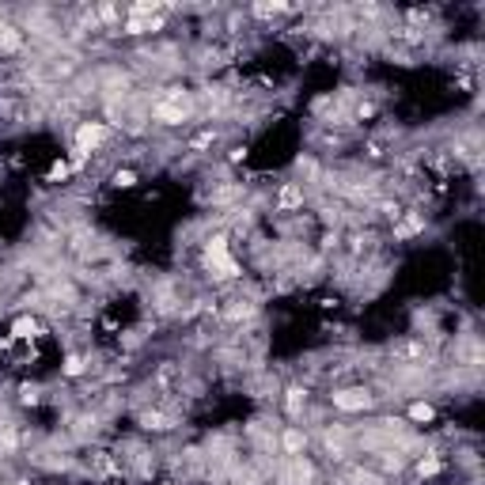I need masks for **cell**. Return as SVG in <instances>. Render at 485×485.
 <instances>
[{"mask_svg": "<svg viewBox=\"0 0 485 485\" xmlns=\"http://www.w3.org/2000/svg\"><path fill=\"white\" fill-rule=\"evenodd\" d=\"M20 451V432H15V425H0V459H8V455Z\"/></svg>", "mask_w": 485, "mask_h": 485, "instance_id": "7c38bea8", "label": "cell"}, {"mask_svg": "<svg viewBox=\"0 0 485 485\" xmlns=\"http://www.w3.org/2000/svg\"><path fill=\"white\" fill-rule=\"evenodd\" d=\"M277 447H281L288 459H292V455H303L307 451V432H303L300 425H288L285 432H281V440H277Z\"/></svg>", "mask_w": 485, "mask_h": 485, "instance_id": "8992f818", "label": "cell"}, {"mask_svg": "<svg viewBox=\"0 0 485 485\" xmlns=\"http://www.w3.org/2000/svg\"><path fill=\"white\" fill-rule=\"evenodd\" d=\"M137 421H141L144 432H171V428H175V417L163 414V409H141Z\"/></svg>", "mask_w": 485, "mask_h": 485, "instance_id": "52a82bcc", "label": "cell"}, {"mask_svg": "<svg viewBox=\"0 0 485 485\" xmlns=\"http://www.w3.org/2000/svg\"><path fill=\"white\" fill-rule=\"evenodd\" d=\"M88 364H91V357L69 353V357H64V364H61V376H64V379H76V376H83V371H88Z\"/></svg>", "mask_w": 485, "mask_h": 485, "instance_id": "4fadbf2b", "label": "cell"}, {"mask_svg": "<svg viewBox=\"0 0 485 485\" xmlns=\"http://www.w3.org/2000/svg\"><path fill=\"white\" fill-rule=\"evenodd\" d=\"M406 421H409V425H432V421H436V406H432V402H409Z\"/></svg>", "mask_w": 485, "mask_h": 485, "instance_id": "9c48e42d", "label": "cell"}, {"mask_svg": "<svg viewBox=\"0 0 485 485\" xmlns=\"http://www.w3.org/2000/svg\"><path fill=\"white\" fill-rule=\"evenodd\" d=\"M242 160H247V144H235V148H231V152H228V163H242Z\"/></svg>", "mask_w": 485, "mask_h": 485, "instance_id": "e0dca14e", "label": "cell"}, {"mask_svg": "<svg viewBox=\"0 0 485 485\" xmlns=\"http://www.w3.org/2000/svg\"><path fill=\"white\" fill-rule=\"evenodd\" d=\"M330 406L338 409V414H364V409L376 406V395H371L368 387H338L330 395Z\"/></svg>", "mask_w": 485, "mask_h": 485, "instance_id": "7a4b0ae2", "label": "cell"}, {"mask_svg": "<svg viewBox=\"0 0 485 485\" xmlns=\"http://www.w3.org/2000/svg\"><path fill=\"white\" fill-rule=\"evenodd\" d=\"M137 182H141V175H137L133 167H114V171H110V186H114V190H137Z\"/></svg>", "mask_w": 485, "mask_h": 485, "instance_id": "30bf717a", "label": "cell"}, {"mask_svg": "<svg viewBox=\"0 0 485 485\" xmlns=\"http://www.w3.org/2000/svg\"><path fill=\"white\" fill-rule=\"evenodd\" d=\"M296 8L292 4H254L250 8V15H258V20H273V15H292Z\"/></svg>", "mask_w": 485, "mask_h": 485, "instance_id": "5bb4252c", "label": "cell"}, {"mask_svg": "<svg viewBox=\"0 0 485 485\" xmlns=\"http://www.w3.org/2000/svg\"><path fill=\"white\" fill-rule=\"evenodd\" d=\"M42 402V387L39 383H23L20 387V406H39Z\"/></svg>", "mask_w": 485, "mask_h": 485, "instance_id": "2e32d148", "label": "cell"}, {"mask_svg": "<svg viewBox=\"0 0 485 485\" xmlns=\"http://www.w3.org/2000/svg\"><path fill=\"white\" fill-rule=\"evenodd\" d=\"M42 322L39 315H20V319L12 322V341H39L42 338Z\"/></svg>", "mask_w": 485, "mask_h": 485, "instance_id": "5b68a950", "label": "cell"}, {"mask_svg": "<svg viewBox=\"0 0 485 485\" xmlns=\"http://www.w3.org/2000/svg\"><path fill=\"white\" fill-rule=\"evenodd\" d=\"M414 470H417V478H421V481H425V478H436V474L444 470V459H440L436 451H428V455H421V459H417Z\"/></svg>", "mask_w": 485, "mask_h": 485, "instance_id": "8fae6325", "label": "cell"}, {"mask_svg": "<svg viewBox=\"0 0 485 485\" xmlns=\"http://www.w3.org/2000/svg\"><path fill=\"white\" fill-rule=\"evenodd\" d=\"M69 175H72V167H69V160H57V163L50 167V175H46V182H50V186H61L64 179H69Z\"/></svg>", "mask_w": 485, "mask_h": 485, "instance_id": "9a60e30c", "label": "cell"}, {"mask_svg": "<svg viewBox=\"0 0 485 485\" xmlns=\"http://www.w3.org/2000/svg\"><path fill=\"white\" fill-rule=\"evenodd\" d=\"M224 319H228V322H242V319H254V315H258V300H254V296H235V300H231L228 307H224Z\"/></svg>", "mask_w": 485, "mask_h": 485, "instance_id": "277c9868", "label": "cell"}, {"mask_svg": "<svg viewBox=\"0 0 485 485\" xmlns=\"http://www.w3.org/2000/svg\"><path fill=\"white\" fill-rule=\"evenodd\" d=\"M303 409H307V387L292 383V387L285 390V414L292 417V421H300V417H303Z\"/></svg>", "mask_w": 485, "mask_h": 485, "instance_id": "ba28073f", "label": "cell"}, {"mask_svg": "<svg viewBox=\"0 0 485 485\" xmlns=\"http://www.w3.org/2000/svg\"><path fill=\"white\" fill-rule=\"evenodd\" d=\"M107 137H110V125H107V121L88 118V121H80V125L72 129V152L88 160L91 152H99V148L107 144Z\"/></svg>", "mask_w": 485, "mask_h": 485, "instance_id": "6da1fadb", "label": "cell"}, {"mask_svg": "<svg viewBox=\"0 0 485 485\" xmlns=\"http://www.w3.org/2000/svg\"><path fill=\"white\" fill-rule=\"evenodd\" d=\"M273 209H277V212H296V209H303V182H285L281 193L273 198Z\"/></svg>", "mask_w": 485, "mask_h": 485, "instance_id": "3957f363", "label": "cell"}]
</instances>
